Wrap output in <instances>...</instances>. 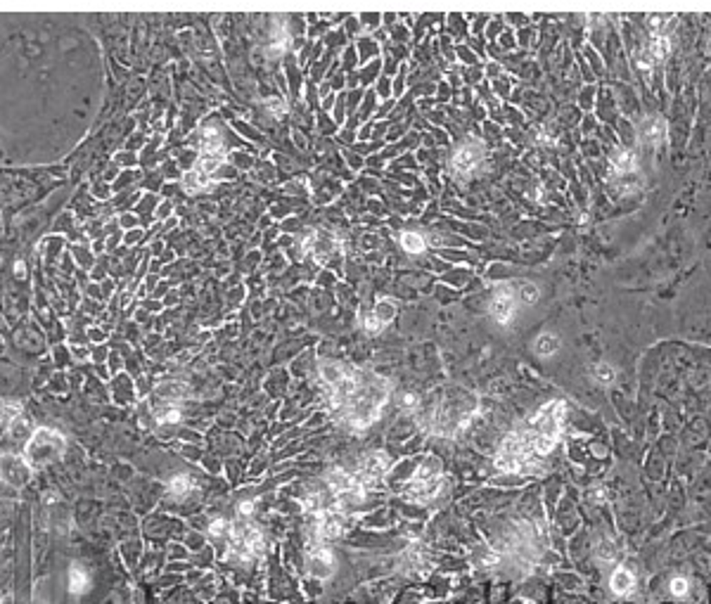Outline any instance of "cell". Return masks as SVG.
<instances>
[{"label": "cell", "mask_w": 711, "mask_h": 604, "mask_svg": "<svg viewBox=\"0 0 711 604\" xmlns=\"http://www.w3.org/2000/svg\"><path fill=\"white\" fill-rule=\"evenodd\" d=\"M363 325H365V332H368V334H380V329L384 327V322H382L380 318H377L375 313H370L368 318H365V322H363Z\"/></svg>", "instance_id": "cb8c5ba5"}, {"label": "cell", "mask_w": 711, "mask_h": 604, "mask_svg": "<svg viewBox=\"0 0 711 604\" xmlns=\"http://www.w3.org/2000/svg\"><path fill=\"white\" fill-rule=\"evenodd\" d=\"M401 247L408 254H422L427 249V242L420 232H403L401 235Z\"/></svg>", "instance_id": "ac0fdd59"}, {"label": "cell", "mask_w": 711, "mask_h": 604, "mask_svg": "<svg viewBox=\"0 0 711 604\" xmlns=\"http://www.w3.org/2000/svg\"><path fill=\"white\" fill-rule=\"evenodd\" d=\"M373 313H375L377 318H380L382 322H384V325H387V322H389L391 318H394V313H396V304H391V301H387V299H384V301H380V304L375 306V311H373Z\"/></svg>", "instance_id": "7402d4cb"}, {"label": "cell", "mask_w": 711, "mask_h": 604, "mask_svg": "<svg viewBox=\"0 0 711 604\" xmlns=\"http://www.w3.org/2000/svg\"><path fill=\"white\" fill-rule=\"evenodd\" d=\"M228 528H231V524H228V521L216 519V521H213V524L209 526V536H211V538H218V536L228 533Z\"/></svg>", "instance_id": "484cf974"}, {"label": "cell", "mask_w": 711, "mask_h": 604, "mask_svg": "<svg viewBox=\"0 0 711 604\" xmlns=\"http://www.w3.org/2000/svg\"><path fill=\"white\" fill-rule=\"evenodd\" d=\"M403 408L405 410H418L420 408V399H418V396H405V399H403Z\"/></svg>", "instance_id": "4316f807"}, {"label": "cell", "mask_w": 711, "mask_h": 604, "mask_svg": "<svg viewBox=\"0 0 711 604\" xmlns=\"http://www.w3.org/2000/svg\"><path fill=\"white\" fill-rule=\"evenodd\" d=\"M567 405L565 401H550L543 405L536 415L510 431L500 441L495 467L508 474H522L531 465H538L545 455L553 453L562 436V422H565Z\"/></svg>", "instance_id": "7a4b0ae2"}, {"label": "cell", "mask_w": 711, "mask_h": 604, "mask_svg": "<svg viewBox=\"0 0 711 604\" xmlns=\"http://www.w3.org/2000/svg\"><path fill=\"white\" fill-rule=\"evenodd\" d=\"M610 588H612V593L614 595H619V598H624V595H628L635 588V578H633V573L624 569V566H619V569H614L612 573V578H610Z\"/></svg>", "instance_id": "7c38bea8"}, {"label": "cell", "mask_w": 711, "mask_h": 604, "mask_svg": "<svg viewBox=\"0 0 711 604\" xmlns=\"http://www.w3.org/2000/svg\"><path fill=\"white\" fill-rule=\"evenodd\" d=\"M635 157L631 152H621L617 159H614V164H612V173L614 175H619V178H626L628 173H633L635 171Z\"/></svg>", "instance_id": "e0dca14e"}, {"label": "cell", "mask_w": 711, "mask_h": 604, "mask_svg": "<svg viewBox=\"0 0 711 604\" xmlns=\"http://www.w3.org/2000/svg\"><path fill=\"white\" fill-rule=\"evenodd\" d=\"M515 297L520 301V306H533L540 299V290L533 282H522L515 287Z\"/></svg>", "instance_id": "2e32d148"}, {"label": "cell", "mask_w": 711, "mask_h": 604, "mask_svg": "<svg viewBox=\"0 0 711 604\" xmlns=\"http://www.w3.org/2000/svg\"><path fill=\"white\" fill-rule=\"evenodd\" d=\"M470 396L460 391L458 387H446L439 394L432 396L429 405H425L422 415V426L436 436H455L468 426L472 417Z\"/></svg>", "instance_id": "3957f363"}, {"label": "cell", "mask_w": 711, "mask_h": 604, "mask_svg": "<svg viewBox=\"0 0 711 604\" xmlns=\"http://www.w3.org/2000/svg\"><path fill=\"white\" fill-rule=\"evenodd\" d=\"M517 308H520V301H517V297H515V287L513 285H498L495 287L491 306H488L491 318L498 322V325L508 327L510 322L515 320Z\"/></svg>", "instance_id": "9c48e42d"}, {"label": "cell", "mask_w": 711, "mask_h": 604, "mask_svg": "<svg viewBox=\"0 0 711 604\" xmlns=\"http://www.w3.org/2000/svg\"><path fill=\"white\" fill-rule=\"evenodd\" d=\"M533 351H536L538 356H543V358L555 356V353L560 351V337H558V334H553V332L540 334V337L536 339V344H533Z\"/></svg>", "instance_id": "5bb4252c"}, {"label": "cell", "mask_w": 711, "mask_h": 604, "mask_svg": "<svg viewBox=\"0 0 711 604\" xmlns=\"http://www.w3.org/2000/svg\"><path fill=\"white\" fill-rule=\"evenodd\" d=\"M19 415H21V403L19 401H5L3 405H0V419H3L5 424H12Z\"/></svg>", "instance_id": "44dd1931"}, {"label": "cell", "mask_w": 711, "mask_h": 604, "mask_svg": "<svg viewBox=\"0 0 711 604\" xmlns=\"http://www.w3.org/2000/svg\"><path fill=\"white\" fill-rule=\"evenodd\" d=\"M195 488L192 486V478L188 474H176L171 481H168L166 486V491H168V496H173V498H185V496H190V491Z\"/></svg>", "instance_id": "9a60e30c"}, {"label": "cell", "mask_w": 711, "mask_h": 604, "mask_svg": "<svg viewBox=\"0 0 711 604\" xmlns=\"http://www.w3.org/2000/svg\"><path fill=\"white\" fill-rule=\"evenodd\" d=\"M181 408L173 403H164L161 405V410L157 412V422L159 424H178L181 422Z\"/></svg>", "instance_id": "ffe728a7"}, {"label": "cell", "mask_w": 711, "mask_h": 604, "mask_svg": "<svg viewBox=\"0 0 711 604\" xmlns=\"http://www.w3.org/2000/svg\"><path fill=\"white\" fill-rule=\"evenodd\" d=\"M687 593H690V580H687L685 576H676V578L671 580V595H673V598L685 600Z\"/></svg>", "instance_id": "603a6c76"}, {"label": "cell", "mask_w": 711, "mask_h": 604, "mask_svg": "<svg viewBox=\"0 0 711 604\" xmlns=\"http://www.w3.org/2000/svg\"><path fill=\"white\" fill-rule=\"evenodd\" d=\"M251 512H254V503H249V500L237 507V514H240V517H251Z\"/></svg>", "instance_id": "83f0119b"}, {"label": "cell", "mask_w": 711, "mask_h": 604, "mask_svg": "<svg viewBox=\"0 0 711 604\" xmlns=\"http://www.w3.org/2000/svg\"><path fill=\"white\" fill-rule=\"evenodd\" d=\"M481 161H484V147H481V143H477V140H465V143L455 150L453 159H450V166L455 168V173L470 175L472 171H477Z\"/></svg>", "instance_id": "30bf717a"}, {"label": "cell", "mask_w": 711, "mask_h": 604, "mask_svg": "<svg viewBox=\"0 0 711 604\" xmlns=\"http://www.w3.org/2000/svg\"><path fill=\"white\" fill-rule=\"evenodd\" d=\"M662 130H664V123L659 121V119H652V121L647 123V128H645V135L657 143V140L662 138Z\"/></svg>", "instance_id": "d4e9b609"}, {"label": "cell", "mask_w": 711, "mask_h": 604, "mask_svg": "<svg viewBox=\"0 0 711 604\" xmlns=\"http://www.w3.org/2000/svg\"><path fill=\"white\" fill-rule=\"evenodd\" d=\"M306 566H308L311 576H316V578L328 580V578L335 576L337 562H335V555H332L330 543L318 541V538H311L308 552H306Z\"/></svg>", "instance_id": "52a82bcc"}, {"label": "cell", "mask_w": 711, "mask_h": 604, "mask_svg": "<svg viewBox=\"0 0 711 604\" xmlns=\"http://www.w3.org/2000/svg\"><path fill=\"white\" fill-rule=\"evenodd\" d=\"M88 585H91V578H88V573L86 569L81 564H71V569H69V590L74 595H84L88 590Z\"/></svg>", "instance_id": "4fadbf2b"}, {"label": "cell", "mask_w": 711, "mask_h": 604, "mask_svg": "<svg viewBox=\"0 0 711 604\" xmlns=\"http://www.w3.org/2000/svg\"><path fill=\"white\" fill-rule=\"evenodd\" d=\"M321 379L328 387L332 417L349 431H365L373 426L391 399V382L387 377L339 360H323Z\"/></svg>", "instance_id": "6da1fadb"}, {"label": "cell", "mask_w": 711, "mask_h": 604, "mask_svg": "<svg viewBox=\"0 0 711 604\" xmlns=\"http://www.w3.org/2000/svg\"><path fill=\"white\" fill-rule=\"evenodd\" d=\"M592 379L597 382V384H602V387H610L614 379H617V370L610 365V363H597L595 367H592Z\"/></svg>", "instance_id": "d6986e66"}, {"label": "cell", "mask_w": 711, "mask_h": 604, "mask_svg": "<svg viewBox=\"0 0 711 604\" xmlns=\"http://www.w3.org/2000/svg\"><path fill=\"white\" fill-rule=\"evenodd\" d=\"M441 481H443V467H441V460L439 458H425L422 465L415 469L413 478L405 486L403 496L410 500V503H418V505H427L439 496L441 491Z\"/></svg>", "instance_id": "277c9868"}, {"label": "cell", "mask_w": 711, "mask_h": 604, "mask_svg": "<svg viewBox=\"0 0 711 604\" xmlns=\"http://www.w3.org/2000/svg\"><path fill=\"white\" fill-rule=\"evenodd\" d=\"M66 441L59 431L48 429V426H41V429L34 431V436L29 439L26 451H24V460L29 469H39L46 467L48 462L57 460L59 455L64 453Z\"/></svg>", "instance_id": "8992f818"}, {"label": "cell", "mask_w": 711, "mask_h": 604, "mask_svg": "<svg viewBox=\"0 0 711 604\" xmlns=\"http://www.w3.org/2000/svg\"><path fill=\"white\" fill-rule=\"evenodd\" d=\"M228 541H231V557L240 562H251V559L263 555V536L254 521L249 517L235 519L228 528Z\"/></svg>", "instance_id": "5b68a950"}, {"label": "cell", "mask_w": 711, "mask_h": 604, "mask_svg": "<svg viewBox=\"0 0 711 604\" xmlns=\"http://www.w3.org/2000/svg\"><path fill=\"white\" fill-rule=\"evenodd\" d=\"M387 471H389V455L380 451V453H370L368 458H363L360 465L353 469V476L360 488L370 493L382 481Z\"/></svg>", "instance_id": "ba28073f"}, {"label": "cell", "mask_w": 711, "mask_h": 604, "mask_svg": "<svg viewBox=\"0 0 711 604\" xmlns=\"http://www.w3.org/2000/svg\"><path fill=\"white\" fill-rule=\"evenodd\" d=\"M157 396L164 403L181 405L190 396V387L188 384H181V382H166V384H161L157 389Z\"/></svg>", "instance_id": "8fae6325"}]
</instances>
